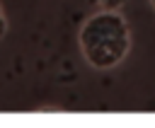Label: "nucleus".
I'll return each instance as SVG.
<instances>
[{"label":"nucleus","mask_w":155,"mask_h":128,"mask_svg":"<svg viewBox=\"0 0 155 128\" xmlns=\"http://www.w3.org/2000/svg\"><path fill=\"white\" fill-rule=\"evenodd\" d=\"M92 5H97L99 10H121L126 5V0H90Z\"/></svg>","instance_id":"2"},{"label":"nucleus","mask_w":155,"mask_h":128,"mask_svg":"<svg viewBox=\"0 0 155 128\" xmlns=\"http://www.w3.org/2000/svg\"><path fill=\"white\" fill-rule=\"evenodd\" d=\"M7 34V17H5V10H2V5H0V39Z\"/></svg>","instance_id":"3"},{"label":"nucleus","mask_w":155,"mask_h":128,"mask_svg":"<svg viewBox=\"0 0 155 128\" xmlns=\"http://www.w3.org/2000/svg\"><path fill=\"white\" fill-rule=\"evenodd\" d=\"M150 5H153V7H155V0H150Z\"/></svg>","instance_id":"4"},{"label":"nucleus","mask_w":155,"mask_h":128,"mask_svg":"<svg viewBox=\"0 0 155 128\" xmlns=\"http://www.w3.org/2000/svg\"><path fill=\"white\" fill-rule=\"evenodd\" d=\"M78 43L85 60L97 70L116 68L131 51V29L119 10H99L87 17L78 31Z\"/></svg>","instance_id":"1"}]
</instances>
